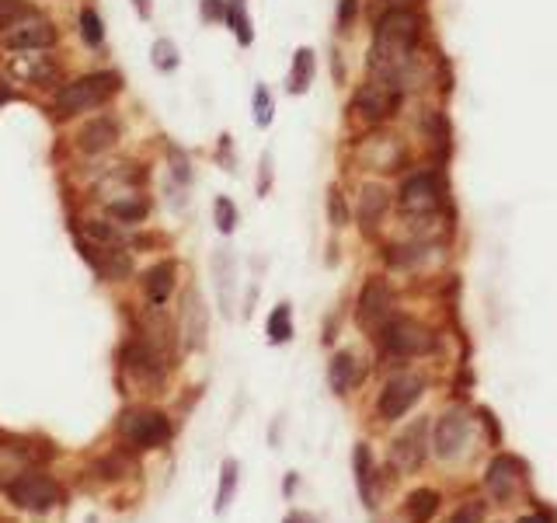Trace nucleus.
<instances>
[{"label": "nucleus", "mask_w": 557, "mask_h": 523, "mask_svg": "<svg viewBox=\"0 0 557 523\" xmlns=\"http://www.w3.org/2000/svg\"><path fill=\"white\" fill-rule=\"evenodd\" d=\"M453 193H450V178L443 171V164H426L408 171L397 182L393 206L404 217V224H418V220H443V213H453Z\"/></svg>", "instance_id": "1"}, {"label": "nucleus", "mask_w": 557, "mask_h": 523, "mask_svg": "<svg viewBox=\"0 0 557 523\" xmlns=\"http://www.w3.org/2000/svg\"><path fill=\"white\" fill-rule=\"evenodd\" d=\"M126 81L119 70L105 66V70H91V73H80L73 81H63L56 91H53V101H49V112L56 123H70V119H80V116H91L105 108L115 95H122Z\"/></svg>", "instance_id": "2"}, {"label": "nucleus", "mask_w": 557, "mask_h": 523, "mask_svg": "<svg viewBox=\"0 0 557 523\" xmlns=\"http://www.w3.org/2000/svg\"><path fill=\"white\" fill-rule=\"evenodd\" d=\"M404 99L408 95L393 81L366 77L359 88L352 91V99H349V116H356L366 130H380L391 119H397V112L404 108Z\"/></svg>", "instance_id": "3"}, {"label": "nucleus", "mask_w": 557, "mask_h": 523, "mask_svg": "<svg viewBox=\"0 0 557 523\" xmlns=\"http://www.w3.org/2000/svg\"><path fill=\"white\" fill-rule=\"evenodd\" d=\"M373 339H376V346H380L391 360H415V356L435 353V335H432V328H426L422 322H415V318H401V314H391Z\"/></svg>", "instance_id": "4"}, {"label": "nucleus", "mask_w": 557, "mask_h": 523, "mask_svg": "<svg viewBox=\"0 0 557 523\" xmlns=\"http://www.w3.org/2000/svg\"><path fill=\"white\" fill-rule=\"evenodd\" d=\"M115 436L126 443V450H157L174 436V425L161 408H126L115 423Z\"/></svg>", "instance_id": "5"}, {"label": "nucleus", "mask_w": 557, "mask_h": 523, "mask_svg": "<svg viewBox=\"0 0 557 523\" xmlns=\"http://www.w3.org/2000/svg\"><path fill=\"white\" fill-rule=\"evenodd\" d=\"M4 73L35 91H56L63 84V64L53 53H14L4 64Z\"/></svg>", "instance_id": "6"}, {"label": "nucleus", "mask_w": 557, "mask_h": 523, "mask_svg": "<svg viewBox=\"0 0 557 523\" xmlns=\"http://www.w3.org/2000/svg\"><path fill=\"white\" fill-rule=\"evenodd\" d=\"M4 492H7V499L18 510H29V513H46V510H53L63 499L60 482L49 478V475H42V471H32V467L25 475H18L11 485H4Z\"/></svg>", "instance_id": "7"}, {"label": "nucleus", "mask_w": 557, "mask_h": 523, "mask_svg": "<svg viewBox=\"0 0 557 523\" xmlns=\"http://www.w3.org/2000/svg\"><path fill=\"white\" fill-rule=\"evenodd\" d=\"M122 136H126V126H122L119 116H112V112H95V116H88V119L77 126V133H73V147H77L84 158H101V154L115 150V147L122 143Z\"/></svg>", "instance_id": "8"}, {"label": "nucleus", "mask_w": 557, "mask_h": 523, "mask_svg": "<svg viewBox=\"0 0 557 523\" xmlns=\"http://www.w3.org/2000/svg\"><path fill=\"white\" fill-rule=\"evenodd\" d=\"M60 46V25L46 14H35L29 21L14 25L11 32L0 35L4 53H53Z\"/></svg>", "instance_id": "9"}, {"label": "nucleus", "mask_w": 557, "mask_h": 523, "mask_svg": "<svg viewBox=\"0 0 557 523\" xmlns=\"http://www.w3.org/2000/svg\"><path fill=\"white\" fill-rule=\"evenodd\" d=\"M359 164L366 171H380V175H401L411 164V150L404 140L387 136V133H373L369 140H359Z\"/></svg>", "instance_id": "10"}, {"label": "nucleus", "mask_w": 557, "mask_h": 523, "mask_svg": "<svg viewBox=\"0 0 557 523\" xmlns=\"http://www.w3.org/2000/svg\"><path fill=\"white\" fill-rule=\"evenodd\" d=\"M393 314V290L384 276H369L362 283L359 304H356V325L369 335H376L380 325Z\"/></svg>", "instance_id": "11"}, {"label": "nucleus", "mask_w": 557, "mask_h": 523, "mask_svg": "<svg viewBox=\"0 0 557 523\" xmlns=\"http://www.w3.org/2000/svg\"><path fill=\"white\" fill-rule=\"evenodd\" d=\"M426 391V381L422 377H415V373H401V377H393L391 384L380 391V401H376V416L384 419V423H393V419H401L418 398Z\"/></svg>", "instance_id": "12"}, {"label": "nucleus", "mask_w": 557, "mask_h": 523, "mask_svg": "<svg viewBox=\"0 0 557 523\" xmlns=\"http://www.w3.org/2000/svg\"><path fill=\"white\" fill-rule=\"evenodd\" d=\"M393 206V193L384 185V182H362L359 196H356V224L366 237H373L376 227L387 220Z\"/></svg>", "instance_id": "13"}, {"label": "nucleus", "mask_w": 557, "mask_h": 523, "mask_svg": "<svg viewBox=\"0 0 557 523\" xmlns=\"http://www.w3.org/2000/svg\"><path fill=\"white\" fill-rule=\"evenodd\" d=\"M467 440H470V419L460 408L446 412L432 429V447H435L439 458H457L460 450L467 447Z\"/></svg>", "instance_id": "14"}, {"label": "nucleus", "mask_w": 557, "mask_h": 523, "mask_svg": "<svg viewBox=\"0 0 557 523\" xmlns=\"http://www.w3.org/2000/svg\"><path fill=\"white\" fill-rule=\"evenodd\" d=\"M32 464H38V450L32 440L0 436V485H11L18 475H25Z\"/></svg>", "instance_id": "15"}, {"label": "nucleus", "mask_w": 557, "mask_h": 523, "mask_svg": "<svg viewBox=\"0 0 557 523\" xmlns=\"http://www.w3.org/2000/svg\"><path fill=\"white\" fill-rule=\"evenodd\" d=\"M426 429H428V423L418 419L408 433H401V436L393 440L391 464L397 471L408 475V471H418V467H422V460H426Z\"/></svg>", "instance_id": "16"}, {"label": "nucleus", "mask_w": 557, "mask_h": 523, "mask_svg": "<svg viewBox=\"0 0 557 523\" xmlns=\"http://www.w3.org/2000/svg\"><path fill=\"white\" fill-rule=\"evenodd\" d=\"M143 296L150 307H165L167 300L174 296V287H178V259H161L154 262L147 272H143Z\"/></svg>", "instance_id": "17"}, {"label": "nucleus", "mask_w": 557, "mask_h": 523, "mask_svg": "<svg viewBox=\"0 0 557 523\" xmlns=\"http://www.w3.org/2000/svg\"><path fill=\"white\" fill-rule=\"evenodd\" d=\"M101 206H105V217L112 224H119V227H143L150 210H154V199L143 196V193H126V196L108 199Z\"/></svg>", "instance_id": "18"}, {"label": "nucleus", "mask_w": 557, "mask_h": 523, "mask_svg": "<svg viewBox=\"0 0 557 523\" xmlns=\"http://www.w3.org/2000/svg\"><path fill=\"white\" fill-rule=\"evenodd\" d=\"M206 328H209V314H206V304L198 300V290H185L181 296V339H185V349H198L206 346Z\"/></svg>", "instance_id": "19"}, {"label": "nucleus", "mask_w": 557, "mask_h": 523, "mask_svg": "<svg viewBox=\"0 0 557 523\" xmlns=\"http://www.w3.org/2000/svg\"><path fill=\"white\" fill-rule=\"evenodd\" d=\"M314 81H317V53H314V46H296L290 70H286V95L303 99L314 88Z\"/></svg>", "instance_id": "20"}, {"label": "nucleus", "mask_w": 557, "mask_h": 523, "mask_svg": "<svg viewBox=\"0 0 557 523\" xmlns=\"http://www.w3.org/2000/svg\"><path fill=\"white\" fill-rule=\"evenodd\" d=\"M422 133H426L428 147H432L435 164L450 161V154H453V126H450L446 108H428L426 119H422Z\"/></svg>", "instance_id": "21"}, {"label": "nucleus", "mask_w": 557, "mask_h": 523, "mask_svg": "<svg viewBox=\"0 0 557 523\" xmlns=\"http://www.w3.org/2000/svg\"><path fill=\"white\" fill-rule=\"evenodd\" d=\"M519 475H523V467H519L516 458H494L492 464H488L485 485H488V492H492L498 502H509L516 485H519Z\"/></svg>", "instance_id": "22"}, {"label": "nucleus", "mask_w": 557, "mask_h": 523, "mask_svg": "<svg viewBox=\"0 0 557 523\" xmlns=\"http://www.w3.org/2000/svg\"><path fill=\"white\" fill-rule=\"evenodd\" d=\"M362 381V366H359V356L352 353V349H342V353H334L328 363V384L334 394H349L356 384Z\"/></svg>", "instance_id": "23"}, {"label": "nucleus", "mask_w": 557, "mask_h": 523, "mask_svg": "<svg viewBox=\"0 0 557 523\" xmlns=\"http://www.w3.org/2000/svg\"><path fill=\"white\" fill-rule=\"evenodd\" d=\"M213 276H216V290H220V307L224 314H233V279H237V259L230 248L213 252Z\"/></svg>", "instance_id": "24"}, {"label": "nucleus", "mask_w": 557, "mask_h": 523, "mask_svg": "<svg viewBox=\"0 0 557 523\" xmlns=\"http://www.w3.org/2000/svg\"><path fill=\"white\" fill-rule=\"evenodd\" d=\"M224 25H227L230 35L237 39L241 49H251V46H255V21H251V7H248V0H227Z\"/></svg>", "instance_id": "25"}, {"label": "nucleus", "mask_w": 557, "mask_h": 523, "mask_svg": "<svg viewBox=\"0 0 557 523\" xmlns=\"http://www.w3.org/2000/svg\"><path fill=\"white\" fill-rule=\"evenodd\" d=\"M77 29H80V42H84L88 49H95V53L105 49V21H101V14H98L95 4H84V7H80V14H77Z\"/></svg>", "instance_id": "26"}, {"label": "nucleus", "mask_w": 557, "mask_h": 523, "mask_svg": "<svg viewBox=\"0 0 557 523\" xmlns=\"http://www.w3.org/2000/svg\"><path fill=\"white\" fill-rule=\"evenodd\" d=\"M265 335H268L272 346H286V342L293 339V307H290L286 300L272 307V314H268V322H265Z\"/></svg>", "instance_id": "27"}, {"label": "nucleus", "mask_w": 557, "mask_h": 523, "mask_svg": "<svg viewBox=\"0 0 557 523\" xmlns=\"http://www.w3.org/2000/svg\"><path fill=\"white\" fill-rule=\"evenodd\" d=\"M165 154H167V175H171V182L181 185V189H189V185L196 182V171H192L189 150L178 147V143H165Z\"/></svg>", "instance_id": "28"}, {"label": "nucleus", "mask_w": 557, "mask_h": 523, "mask_svg": "<svg viewBox=\"0 0 557 523\" xmlns=\"http://www.w3.org/2000/svg\"><path fill=\"white\" fill-rule=\"evenodd\" d=\"M35 14H42V11L35 7V0H0V35L11 32L14 25L29 21Z\"/></svg>", "instance_id": "29"}, {"label": "nucleus", "mask_w": 557, "mask_h": 523, "mask_svg": "<svg viewBox=\"0 0 557 523\" xmlns=\"http://www.w3.org/2000/svg\"><path fill=\"white\" fill-rule=\"evenodd\" d=\"M150 64L157 73H174L178 66H181V53H178V42L174 39H154V46H150Z\"/></svg>", "instance_id": "30"}, {"label": "nucleus", "mask_w": 557, "mask_h": 523, "mask_svg": "<svg viewBox=\"0 0 557 523\" xmlns=\"http://www.w3.org/2000/svg\"><path fill=\"white\" fill-rule=\"evenodd\" d=\"M251 119H255V126L258 130H268L272 123H275V99H272V91H268V84H255V91H251Z\"/></svg>", "instance_id": "31"}, {"label": "nucleus", "mask_w": 557, "mask_h": 523, "mask_svg": "<svg viewBox=\"0 0 557 523\" xmlns=\"http://www.w3.org/2000/svg\"><path fill=\"white\" fill-rule=\"evenodd\" d=\"M325 202H328V224L334 230H345L349 224H352V206H349V199H345V193H342V185L338 182H331L328 185V196H325Z\"/></svg>", "instance_id": "32"}, {"label": "nucleus", "mask_w": 557, "mask_h": 523, "mask_svg": "<svg viewBox=\"0 0 557 523\" xmlns=\"http://www.w3.org/2000/svg\"><path fill=\"white\" fill-rule=\"evenodd\" d=\"M435 510H439V495H435L432 489L411 492V495H408V506H404V513H408V520L411 523H428Z\"/></svg>", "instance_id": "33"}, {"label": "nucleus", "mask_w": 557, "mask_h": 523, "mask_svg": "<svg viewBox=\"0 0 557 523\" xmlns=\"http://www.w3.org/2000/svg\"><path fill=\"white\" fill-rule=\"evenodd\" d=\"M213 224H216V230H220L224 237H230V234L237 230V224H241V210H237V202L230 196L213 199Z\"/></svg>", "instance_id": "34"}, {"label": "nucleus", "mask_w": 557, "mask_h": 523, "mask_svg": "<svg viewBox=\"0 0 557 523\" xmlns=\"http://www.w3.org/2000/svg\"><path fill=\"white\" fill-rule=\"evenodd\" d=\"M359 14H362V0H338V4H334V32L352 35L356 32Z\"/></svg>", "instance_id": "35"}, {"label": "nucleus", "mask_w": 557, "mask_h": 523, "mask_svg": "<svg viewBox=\"0 0 557 523\" xmlns=\"http://www.w3.org/2000/svg\"><path fill=\"white\" fill-rule=\"evenodd\" d=\"M237 492V460H224V475H220V492H216V513H227Z\"/></svg>", "instance_id": "36"}, {"label": "nucleus", "mask_w": 557, "mask_h": 523, "mask_svg": "<svg viewBox=\"0 0 557 523\" xmlns=\"http://www.w3.org/2000/svg\"><path fill=\"white\" fill-rule=\"evenodd\" d=\"M272 185H275V154L262 150V158H258V178H255V196L268 199Z\"/></svg>", "instance_id": "37"}, {"label": "nucleus", "mask_w": 557, "mask_h": 523, "mask_svg": "<svg viewBox=\"0 0 557 523\" xmlns=\"http://www.w3.org/2000/svg\"><path fill=\"white\" fill-rule=\"evenodd\" d=\"M126 467H132V460L126 458V454H119V450L108 454V458L95 460V471H98L105 482H119V478H126V475H122ZM132 471H136V467H132Z\"/></svg>", "instance_id": "38"}, {"label": "nucleus", "mask_w": 557, "mask_h": 523, "mask_svg": "<svg viewBox=\"0 0 557 523\" xmlns=\"http://www.w3.org/2000/svg\"><path fill=\"white\" fill-rule=\"evenodd\" d=\"M356 471H359V489L366 499H373V492H369V482H373V460H369V447L359 443L356 447Z\"/></svg>", "instance_id": "39"}, {"label": "nucleus", "mask_w": 557, "mask_h": 523, "mask_svg": "<svg viewBox=\"0 0 557 523\" xmlns=\"http://www.w3.org/2000/svg\"><path fill=\"white\" fill-rule=\"evenodd\" d=\"M216 164L224 167V171H237V150H233V136L230 133H220V140H216Z\"/></svg>", "instance_id": "40"}, {"label": "nucleus", "mask_w": 557, "mask_h": 523, "mask_svg": "<svg viewBox=\"0 0 557 523\" xmlns=\"http://www.w3.org/2000/svg\"><path fill=\"white\" fill-rule=\"evenodd\" d=\"M224 11H227V0H198V18L206 25H220L224 21Z\"/></svg>", "instance_id": "41"}, {"label": "nucleus", "mask_w": 557, "mask_h": 523, "mask_svg": "<svg viewBox=\"0 0 557 523\" xmlns=\"http://www.w3.org/2000/svg\"><path fill=\"white\" fill-rule=\"evenodd\" d=\"M450 523H485V506L481 502H467L463 510H457Z\"/></svg>", "instance_id": "42"}, {"label": "nucleus", "mask_w": 557, "mask_h": 523, "mask_svg": "<svg viewBox=\"0 0 557 523\" xmlns=\"http://www.w3.org/2000/svg\"><path fill=\"white\" fill-rule=\"evenodd\" d=\"M132 11L139 21H150L154 18V0H132Z\"/></svg>", "instance_id": "43"}, {"label": "nucleus", "mask_w": 557, "mask_h": 523, "mask_svg": "<svg viewBox=\"0 0 557 523\" xmlns=\"http://www.w3.org/2000/svg\"><path fill=\"white\" fill-rule=\"evenodd\" d=\"M331 73H334L338 84H345V64H342V53L338 49H331Z\"/></svg>", "instance_id": "44"}, {"label": "nucleus", "mask_w": 557, "mask_h": 523, "mask_svg": "<svg viewBox=\"0 0 557 523\" xmlns=\"http://www.w3.org/2000/svg\"><path fill=\"white\" fill-rule=\"evenodd\" d=\"M422 0H384V7H418Z\"/></svg>", "instance_id": "45"}, {"label": "nucleus", "mask_w": 557, "mask_h": 523, "mask_svg": "<svg viewBox=\"0 0 557 523\" xmlns=\"http://www.w3.org/2000/svg\"><path fill=\"white\" fill-rule=\"evenodd\" d=\"M286 523H314L310 517H303V513H293V517H286Z\"/></svg>", "instance_id": "46"}, {"label": "nucleus", "mask_w": 557, "mask_h": 523, "mask_svg": "<svg viewBox=\"0 0 557 523\" xmlns=\"http://www.w3.org/2000/svg\"><path fill=\"white\" fill-rule=\"evenodd\" d=\"M519 523H551V520H547V517H523Z\"/></svg>", "instance_id": "47"}]
</instances>
